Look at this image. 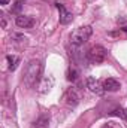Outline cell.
<instances>
[{
    "instance_id": "6da1fadb",
    "label": "cell",
    "mask_w": 127,
    "mask_h": 128,
    "mask_svg": "<svg viewBox=\"0 0 127 128\" xmlns=\"http://www.w3.org/2000/svg\"><path fill=\"white\" fill-rule=\"evenodd\" d=\"M40 74H42V63L39 60H32L24 72V84L27 86H33L39 80Z\"/></svg>"
},
{
    "instance_id": "7a4b0ae2",
    "label": "cell",
    "mask_w": 127,
    "mask_h": 128,
    "mask_svg": "<svg viewBox=\"0 0 127 128\" xmlns=\"http://www.w3.org/2000/svg\"><path fill=\"white\" fill-rule=\"evenodd\" d=\"M93 34V28L90 26H82V27H78L75 28L72 34H70V43L73 46H81L84 45Z\"/></svg>"
},
{
    "instance_id": "3957f363",
    "label": "cell",
    "mask_w": 127,
    "mask_h": 128,
    "mask_svg": "<svg viewBox=\"0 0 127 128\" xmlns=\"http://www.w3.org/2000/svg\"><path fill=\"white\" fill-rule=\"evenodd\" d=\"M106 58H108V51L102 45H96L87 52V60L91 64H102L106 61Z\"/></svg>"
},
{
    "instance_id": "277c9868",
    "label": "cell",
    "mask_w": 127,
    "mask_h": 128,
    "mask_svg": "<svg viewBox=\"0 0 127 128\" xmlns=\"http://www.w3.org/2000/svg\"><path fill=\"white\" fill-rule=\"evenodd\" d=\"M85 84H87V88H88L93 94H96V96H103V94L106 92L105 88H103V84H102L100 80L94 79L93 76H88L87 80H85Z\"/></svg>"
},
{
    "instance_id": "5b68a950",
    "label": "cell",
    "mask_w": 127,
    "mask_h": 128,
    "mask_svg": "<svg viewBox=\"0 0 127 128\" xmlns=\"http://www.w3.org/2000/svg\"><path fill=\"white\" fill-rule=\"evenodd\" d=\"M55 8L58 9V12H60V24H63V26H67L69 22H72V20H73V15L64 8V4L61 3H55Z\"/></svg>"
},
{
    "instance_id": "8992f818",
    "label": "cell",
    "mask_w": 127,
    "mask_h": 128,
    "mask_svg": "<svg viewBox=\"0 0 127 128\" xmlns=\"http://www.w3.org/2000/svg\"><path fill=\"white\" fill-rule=\"evenodd\" d=\"M64 103L69 106V107H75V106H78V103H79V96L76 94V91L75 90H67L66 91V94L63 97Z\"/></svg>"
},
{
    "instance_id": "52a82bcc",
    "label": "cell",
    "mask_w": 127,
    "mask_h": 128,
    "mask_svg": "<svg viewBox=\"0 0 127 128\" xmlns=\"http://www.w3.org/2000/svg\"><path fill=\"white\" fill-rule=\"evenodd\" d=\"M15 24L20 28H32L34 26V20L32 16H27V15H18L15 18Z\"/></svg>"
},
{
    "instance_id": "ba28073f",
    "label": "cell",
    "mask_w": 127,
    "mask_h": 128,
    "mask_svg": "<svg viewBox=\"0 0 127 128\" xmlns=\"http://www.w3.org/2000/svg\"><path fill=\"white\" fill-rule=\"evenodd\" d=\"M102 84H103L105 91H108V92H117V91L121 88L120 82H118L117 79H114V78H108V79H105Z\"/></svg>"
},
{
    "instance_id": "9c48e42d",
    "label": "cell",
    "mask_w": 127,
    "mask_h": 128,
    "mask_svg": "<svg viewBox=\"0 0 127 128\" xmlns=\"http://www.w3.org/2000/svg\"><path fill=\"white\" fill-rule=\"evenodd\" d=\"M48 124H49V116L48 115H42L33 122V128H46Z\"/></svg>"
},
{
    "instance_id": "30bf717a",
    "label": "cell",
    "mask_w": 127,
    "mask_h": 128,
    "mask_svg": "<svg viewBox=\"0 0 127 128\" xmlns=\"http://www.w3.org/2000/svg\"><path fill=\"white\" fill-rule=\"evenodd\" d=\"M6 60H8V68L11 70V72H14V70H17V67H18V63H20V58L17 57V55H8L6 57Z\"/></svg>"
},
{
    "instance_id": "8fae6325",
    "label": "cell",
    "mask_w": 127,
    "mask_h": 128,
    "mask_svg": "<svg viewBox=\"0 0 127 128\" xmlns=\"http://www.w3.org/2000/svg\"><path fill=\"white\" fill-rule=\"evenodd\" d=\"M78 70L75 68V67H70L69 70H67V80H70V82H73V80H76L78 79Z\"/></svg>"
},
{
    "instance_id": "7c38bea8",
    "label": "cell",
    "mask_w": 127,
    "mask_h": 128,
    "mask_svg": "<svg viewBox=\"0 0 127 128\" xmlns=\"http://www.w3.org/2000/svg\"><path fill=\"white\" fill-rule=\"evenodd\" d=\"M111 115H115V116H120V118H123V119H127V110L123 109V107L115 109L114 112H111Z\"/></svg>"
},
{
    "instance_id": "4fadbf2b",
    "label": "cell",
    "mask_w": 127,
    "mask_h": 128,
    "mask_svg": "<svg viewBox=\"0 0 127 128\" xmlns=\"http://www.w3.org/2000/svg\"><path fill=\"white\" fill-rule=\"evenodd\" d=\"M9 3V0H0V4H8Z\"/></svg>"
},
{
    "instance_id": "5bb4252c",
    "label": "cell",
    "mask_w": 127,
    "mask_h": 128,
    "mask_svg": "<svg viewBox=\"0 0 127 128\" xmlns=\"http://www.w3.org/2000/svg\"><path fill=\"white\" fill-rule=\"evenodd\" d=\"M102 128H114V127H112L111 124H105V125H103V127H102Z\"/></svg>"
},
{
    "instance_id": "9a60e30c",
    "label": "cell",
    "mask_w": 127,
    "mask_h": 128,
    "mask_svg": "<svg viewBox=\"0 0 127 128\" xmlns=\"http://www.w3.org/2000/svg\"><path fill=\"white\" fill-rule=\"evenodd\" d=\"M121 30H123V32H126V33H127V27H123Z\"/></svg>"
}]
</instances>
